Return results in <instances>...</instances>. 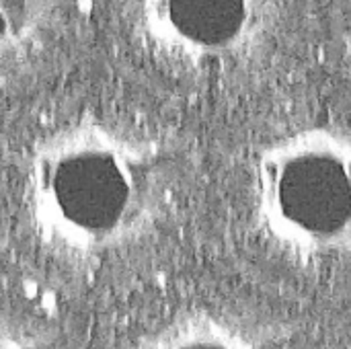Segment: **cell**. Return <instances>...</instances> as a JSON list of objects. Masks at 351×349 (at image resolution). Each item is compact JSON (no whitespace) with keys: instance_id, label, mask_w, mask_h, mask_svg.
I'll use <instances>...</instances> for the list:
<instances>
[{"instance_id":"obj_1","label":"cell","mask_w":351,"mask_h":349,"mask_svg":"<svg viewBox=\"0 0 351 349\" xmlns=\"http://www.w3.org/2000/svg\"><path fill=\"white\" fill-rule=\"evenodd\" d=\"M158 144L99 115L72 117L43 134L21 175L25 222L51 257L103 263L144 241L169 204Z\"/></svg>"},{"instance_id":"obj_2","label":"cell","mask_w":351,"mask_h":349,"mask_svg":"<svg viewBox=\"0 0 351 349\" xmlns=\"http://www.w3.org/2000/svg\"><path fill=\"white\" fill-rule=\"evenodd\" d=\"M259 230L298 261L351 255V134L304 128L278 138L255 163Z\"/></svg>"},{"instance_id":"obj_3","label":"cell","mask_w":351,"mask_h":349,"mask_svg":"<svg viewBox=\"0 0 351 349\" xmlns=\"http://www.w3.org/2000/svg\"><path fill=\"white\" fill-rule=\"evenodd\" d=\"M274 0H132L136 31L160 58L210 66L249 51L265 33Z\"/></svg>"},{"instance_id":"obj_4","label":"cell","mask_w":351,"mask_h":349,"mask_svg":"<svg viewBox=\"0 0 351 349\" xmlns=\"http://www.w3.org/2000/svg\"><path fill=\"white\" fill-rule=\"evenodd\" d=\"M134 349H292L286 327L228 306H189L150 327Z\"/></svg>"},{"instance_id":"obj_5","label":"cell","mask_w":351,"mask_h":349,"mask_svg":"<svg viewBox=\"0 0 351 349\" xmlns=\"http://www.w3.org/2000/svg\"><path fill=\"white\" fill-rule=\"evenodd\" d=\"M70 6L72 0H0V64L41 47Z\"/></svg>"},{"instance_id":"obj_6","label":"cell","mask_w":351,"mask_h":349,"mask_svg":"<svg viewBox=\"0 0 351 349\" xmlns=\"http://www.w3.org/2000/svg\"><path fill=\"white\" fill-rule=\"evenodd\" d=\"M0 349H56V344L29 317L0 311Z\"/></svg>"}]
</instances>
